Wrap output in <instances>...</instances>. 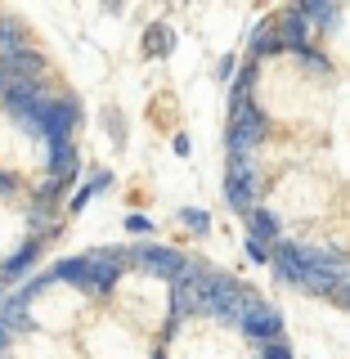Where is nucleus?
Segmentation results:
<instances>
[{
  "label": "nucleus",
  "mask_w": 350,
  "mask_h": 359,
  "mask_svg": "<svg viewBox=\"0 0 350 359\" xmlns=\"http://www.w3.org/2000/svg\"><path fill=\"white\" fill-rule=\"evenodd\" d=\"M252 292H247L238 278H224V274H207L202 278V314H216V319L243 323L247 306H252Z\"/></svg>",
  "instance_id": "obj_1"
},
{
  "label": "nucleus",
  "mask_w": 350,
  "mask_h": 359,
  "mask_svg": "<svg viewBox=\"0 0 350 359\" xmlns=\"http://www.w3.org/2000/svg\"><path fill=\"white\" fill-rule=\"evenodd\" d=\"M269 135V121L256 104H243L229 112V162H243L261 149V140Z\"/></svg>",
  "instance_id": "obj_2"
},
{
  "label": "nucleus",
  "mask_w": 350,
  "mask_h": 359,
  "mask_svg": "<svg viewBox=\"0 0 350 359\" xmlns=\"http://www.w3.org/2000/svg\"><path fill=\"white\" fill-rule=\"evenodd\" d=\"M126 261H135V265H144L149 274H157V278H166V283H175V278H184L189 274V256H180L175 247H153V243H144V247H130L126 252Z\"/></svg>",
  "instance_id": "obj_3"
},
{
  "label": "nucleus",
  "mask_w": 350,
  "mask_h": 359,
  "mask_svg": "<svg viewBox=\"0 0 350 359\" xmlns=\"http://www.w3.org/2000/svg\"><path fill=\"white\" fill-rule=\"evenodd\" d=\"M256 189H261V175H256L252 157L229 162V175H224V198H229V207L238 211V216H252V211H256Z\"/></svg>",
  "instance_id": "obj_4"
},
{
  "label": "nucleus",
  "mask_w": 350,
  "mask_h": 359,
  "mask_svg": "<svg viewBox=\"0 0 350 359\" xmlns=\"http://www.w3.org/2000/svg\"><path fill=\"white\" fill-rule=\"evenodd\" d=\"M81 121V104L76 99H50V108H45V126H41V140L45 144H63L72 126Z\"/></svg>",
  "instance_id": "obj_5"
},
{
  "label": "nucleus",
  "mask_w": 350,
  "mask_h": 359,
  "mask_svg": "<svg viewBox=\"0 0 350 359\" xmlns=\"http://www.w3.org/2000/svg\"><path fill=\"white\" fill-rule=\"evenodd\" d=\"M238 328H243L247 337H252V341L274 346V341H278V332H283V319H278V310H274V306H265V301H252Z\"/></svg>",
  "instance_id": "obj_6"
},
{
  "label": "nucleus",
  "mask_w": 350,
  "mask_h": 359,
  "mask_svg": "<svg viewBox=\"0 0 350 359\" xmlns=\"http://www.w3.org/2000/svg\"><path fill=\"white\" fill-rule=\"evenodd\" d=\"M274 274H278V283H292V287L310 283V265H306V256H301V243H278L274 247Z\"/></svg>",
  "instance_id": "obj_7"
},
{
  "label": "nucleus",
  "mask_w": 350,
  "mask_h": 359,
  "mask_svg": "<svg viewBox=\"0 0 350 359\" xmlns=\"http://www.w3.org/2000/svg\"><path fill=\"white\" fill-rule=\"evenodd\" d=\"M121 265H126V252H95V256H90V283H95V292H112V287H117Z\"/></svg>",
  "instance_id": "obj_8"
},
{
  "label": "nucleus",
  "mask_w": 350,
  "mask_h": 359,
  "mask_svg": "<svg viewBox=\"0 0 350 359\" xmlns=\"http://www.w3.org/2000/svg\"><path fill=\"white\" fill-rule=\"evenodd\" d=\"M310 36H314V27L301 18V9H288V14L278 18V41H283V50L306 54L310 50Z\"/></svg>",
  "instance_id": "obj_9"
},
{
  "label": "nucleus",
  "mask_w": 350,
  "mask_h": 359,
  "mask_svg": "<svg viewBox=\"0 0 350 359\" xmlns=\"http://www.w3.org/2000/svg\"><path fill=\"white\" fill-rule=\"evenodd\" d=\"M54 278L81 287V292H95V283H90V256H63V261L54 265Z\"/></svg>",
  "instance_id": "obj_10"
},
{
  "label": "nucleus",
  "mask_w": 350,
  "mask_h": 359,
  "mask_svg": "<svg viewBox=\"0 0 350 359\" xmlns=\"http://www.w3.org/2000/svg\"><path fill=\"white\" fill-rule=\"evenodd\" d=\"M9 67H14V76H18V81L22 86H41V72H45V59H41V54L36 50H18V54H9V59H5Z\"/></svg>",
  "instance_id": "obj_11"
},
{
  "label": "nucleus",
  "mask_w": 350,
  "mask_h": 359,
  "mask_svg": "<svg viewBox=\"0 0 350 359\" xmlns=\"http://www.w3.org/2000/svg\"><path fill=\"white\" fill-rule=\"evenodd\" d=\"M297 9H301V18H306L314 32H332L337 18H342V9L328 5V0H306V5H297Z\"/></svg>",
  "instance_id": "obj_12"
},
{
  "label": "nucleus",
  "mask_w": 350,
  "mask_h": 359,
  "mask_svg": "<svg viewBox=\"0 0 350 359\" xmlns=\"http://www.w3.org/2000/svg\"><path fill=\"white\" fill-rule=\"evenodd\" d=\"M247 45H252V54H256V59H261V54H278V50H283V41H278V22H274V18L256 22V27H252V36H247Z\"/></svg>",
  "instance_id": "obj_13"
},
{
  "label": "nucleus",
  "mask_w": 350,
  "mask_h": 359,
  "mask_svg": "<svg viewBox=\"0 0 350 359\" xmlns=\"http://www.w3.org/2000/svg\"><path fill=\"white\" fill-rule=\"evenodd\" d=\"M36 252H41V243H36V238H27V243L18 247V256H9V261L0 265V283H9V278H18L22 269H27L32 261H36Z\"/></svg>",
  "instance_id": "obj_14"
},
{
  "label": "nucleus",
  "mask_w": 350,
  "mask_h": 359,
  "mask_svg": "<svg viewBox=\"0 0 350 359\" xmlns=\"http://www.w3.org/2000/svg\"><path fill=\"white\" fill-rule=\"evenodd\" d=\"M0 328H5V332L27 328V297H22V292H14V297L0 306Z\"/></svg>",
  "instance_id": "obj_15"
},
{
  "label": "nucleus",
  "mask_w": 350,
  "mask_h": 359,
  "mask_svg": "<svg viewBox=\"0 0 350 359\" xmlns=\"http://www.w3.org/2000/svg\"><path fill=\"white\" fill-rule=\"evenodd\" d=\"M247 224H252V238H261V243H274V247H278V216H274V211L256 207L252 216H247Z\"/></svg>",
  "instance_id": "obj_16"
},
{
  "label": "nucleus",
  "mask_w": 350,
  "mask_h": 359,
  "mask_svg": "<svg viewBox=\"0 0 350 359\" xmlns=\"http://www.w3.org/2000/svg\"><path fill=\"white\" fill-rule=\"evenodd\" d=\"M175 50V36L166 22H153L149 32H144V54H157V59H166V54Z\"/></svg>",
  "instance_id": "obj_17"
},
{
  "label": "nucleus",
  "mask_w": 350,
  "mask_h": 359,
  "mask_svg": "<svg viewBox=\"0 0 350 359\" xmlns=\"http://www.w3.org/2000/svg\"><path fill=\"white\" fill-rule=\"evenodd\" d=\"M252 81H256V63H247L243 72L234 76V95H229V112H234V108H243V104H252V99H247V95H252Z\"/></svg>",
  "instance_id": "obj_18"
},
{
  "label": "nucleus",
  "mask_w": 350,
  "mask_h": 359,
  "mask_svg": "<svg viewBox=\"0 0 350 359\" xmlns=\"http://www.w3.org/2000/svg\"><path fill=\"white\" fill-rule=\"evenodd\" d=\"M0 50H5V59H9V54H18V50H27V45H22V27H18V22H0Z\"/></svg>",
  "instance_id": "obj_19"
},
{
  "label": "nucleus",
  "mask_w": 350,
  "mask_h": 359,
  "mask_svg": "<svg viewBox=\"0 0 350 359\" xmlns=\"http://www.w3.org/2000/svg\"><path fill=\"white\" fill-rule=\"evenodd\" d=\"M18 86H22V81H18V76H14V67H9L5 59H0V104H5V99L14 95Z\"/></svg>",
  "instance_id": "obj_20"
},
{
  "label": "nucleus",
  "mask_w": 350,
  "mask_h": 359,
  "mask_svg": "<svg viewBox=\"0 0 350 359\" xmlns=\"http://www.w3.org/2000/svg\"><path fill=\"white\" fill-rule=\"evenodd\" d=\"M247 256H252L256 265H274V252H269V243H261V238H252V233H247Z\"/></svg>",
  "instance_id": "obj_21"
},
{
  "label": "nucleus",
  "mask_w": 350,
  "mask_h": 359,
  "mask_svg": "<svg viewBox=\"0 0 350 359\" xmlns=\"http://www.w3.org/2000/svg\"><path fill=\"white\" fill-rule=\"evenodd\" d=\"M301 63H306V72H314V76H328L332 67H328V59H323V54H314V50H306V54H297Z\"/></svg>",
  "instance_id": "obj_22"
},
{
  "label": "nucleus",
  "mask_w": 350,
  "mask_h": 359,
  "mask_svg": "<svg viewBox=\"0 0 350 359\" xmlns=\"http://www.w3.org/2000/svg\"><path fill=\"white\" fill-rule=\"evenodd\" d=\"M180 220H184V224H189V229H194V233H207V229H211L207 211H198V207H189V211H184V216H180Z\"/></svg>",
  "instance_id": "obj_23"
},
{
  "label": "nucleus",
  "mask_w": 350,
  "mask_h": 359,
  "mask_svg": "<svg viewBox=\"0 0 350 359\" xmlns=\"http://www.w3.org/2000/svg\"><path fill=\"white\" fill-rule=\"evenodd\" d=\"M90 194H99V189H95V184H86V189H76V194H72V202H67V211H81V207H86V202H90Z\"/></svg>",
  "instance_id": "obj_24"
},
{
  "label": "nucleus",
  "mask_w": 350,
  "mask_h": 359,
  "mask_svg": "<svg viewBox=\"0 0 350 359\" xmlns=\"http://www.w3.org/2000/svg\"><path fill=\"white\" fill-rule=\"evenodd\" d=\"M126 229H130V233H149V229H153V220H149V216H130V220H126Z\"/></svg>",
  "instance_id": "obj_25"
},
{
  "label": "nucleus",
  "mask_w": 350,
  "mask_h": 359,
  "mask_svg": "<svg viewBox=\"0 0 350 359\" xmlns=\"http://www.w3.org/2000/svg\"><path fill=\"white\" fill-rule=\"evenodd\" d=\"M265 359H292V351H288V346L283 341H274V346H265V351H261Z\"/></svg>",
  "instance_id": "obj_26"
},
{
  "label": "nucleus",
  "mask_w": 350,
  "mask_h": 359,
  "mask_svg": "<svg viewBox=\"0 0 350 359\" xmlns=\"http://www.w3.org/2000/svg\"><path fill=\"white\" fill-rule=\"evenodd\" d=\"M90 184H95V189H108V184H112V171H95V180H90Z\"/></svg>",
  "instance_id": "obj_27"
},
{
  "label": "nucleus",
  "mask_w": 350,
  "mask_h": 359,
  "mask_svg": "<svg viewBox=\"0 0 350 359\" xmlns=\"http://www.w3.org/2000/svg\"><path fill=\"white\" fill-rule=\"evenodd\" d=\"M0 194H14V175H5V171H0Z\"/></svg>",
  "instance_id": "obj_28"
},
{
  "label": "nucleus",
  "mask_w": 350,
  "mask_h": 359,
  "mask_svg": "<svg viewBox=\"0 0 350 359\" xmlns=\"http://www.w3.org/2000/svg\"><path fill=\"white\" fill-rule=\"evenodd\" d=\"M337 301H342V306L350 310V278H346V283H342V292H337Z\"/></svg>",
  "instance_id": "obj_29"
},
{
  "label": "nucleus",
  "mask_w": 350,
  "mask_h": 359,
  "mask_svg": "<svg viewBox=\"0 0 350 359\" xmlns=\"http://www.w3.org/2000/svg\"><path fill=\"white\" fill-rule=\"evenodd\" d=\"M5 351H9V332L0 328V355H5Z\"/></svg>",
  "instance_id": "obj_30"
},
{
  "label": "nucleus",
  "mask_w": 350,
  "mask_h": 359,
  "mask_svg": "<svg viewBox=\"0 0 350 359\" xmlns=\"http://www.w3.org/2000/svg\"><path fill=\"white\" fill-rule=\"evenodd\" d=\"M153 359H166V355H162V351H157V355H153Z\"/></svg>",
  "instance_id": "obj_31"
},
{
  "label": "nucleus",
  "mask_w": 350,
  "mask_h": 359,
  "mask_svg": "<svg viewBox=\"0 0 350 359\" xmlns=\"http://www.w3.org/2000/svg\"><path fill=\"white\" fill-rule=\"evenodd\" d=\"M256 359H265V355H256Z\"/></svg>",
  "instance_id": "obj_32"
}]
</instances>
